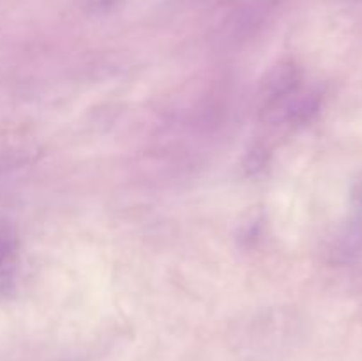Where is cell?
Instances as JSON below:
<instances>
[{
	"label": "cell",
	"mask_w": 362,
	"mask_h": 361,
	"mask_svg": "<svg viewBox=\"0 0 362 361\" xmlns=\"http://www.w3.org/2000/svg\"><path fill=\"white\" fill-rule=\"evenodd\" d=\"M16 248V237L7 225L0 223V265L6 264Z\"/></svg>",
	"instance_id": "1"
},
{
	"label": "cell",
	"mask_w": 362,
	"mask_h": 361,
	"mask_svg": "<svg viewBox=\"0 0 362 361\" xmlns=\"http://www.w3.org/2000/svg\"><path fill=\"white\" fill-rule=\"evenodd\" d=\"M352 198H354V204H356V207L359 209L361 214H362V173L359 176V179L356 180V184H354Z\"/></svg>",
	"instance_id": "2"
},
{
	"label": "cell",
	"mask_w": 362,
	"mask_h": 361,
	"mask_svg": "<svg viewBox=\"0 0 362 361\" xmlns=\"http://www.w3.org/2000/svg\"><path fill=\"white\" fill-rule=\"evenodd\" d=\"M85 2H87V6H90L92 9L101 11V9H108V7H112L117 0H85Z\"/></svg>",
	"instance_id": "3"
},
{
	"label": "cell",
	"mask_w": 362,
	"mask_h": 361,
	"mask_svg": "<svg viewBox=\"0 0 362 361\" xmlns=\"http://www.w3.org/2000/svg\"><path fill=\"white\" fill-rule=\"evenodd\" d=\"M14 165V161L13 159H9V158H4V156H0V172H4V170H7V168H11V166Z\"/></svg>",
	"instance_id": "4"
}]
</instances>
